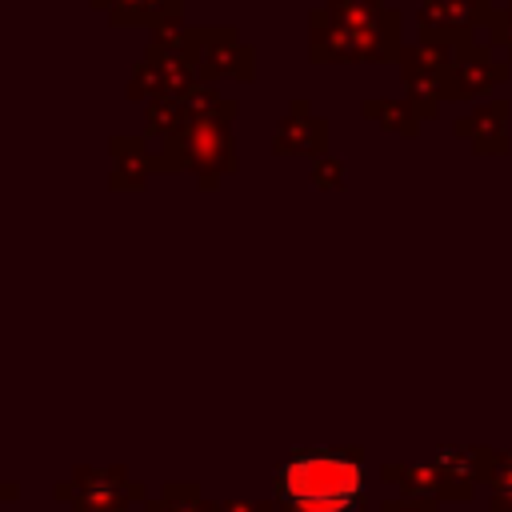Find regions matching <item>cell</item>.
<instances>
[{
    "label": "cell",
    "mask_w": 512,
    "mask_h": 512,
    "mask_svg": "<svg viewBox=\"0 0 512 512\" xmlns=\"http://www.w3.org/2000/svg\"><path fill=\"white\" fill-rule=\"evenodd\" d=\"M280 512H364V452L360 448H300L272 480Z\"/></svg>",
    "instance_id": "cell-1"
},
{
    "label": "cell",
    "mask_w": 512,
    "mask_h": 512,
    "mask_svg": "<svg viewBox=\"0 0 512 512\" xmlns=\"http://www.w3.org/2000/svg\"><path fill=\"white\" fill-rule=\"evenodd\" d=\"M232 116H236V112H220V116L192 120V124L180 128L172 140H164V160H168V168L192 172L204 188H212L224 172H232V168H236Z\"/></svg>",
    "instance_id": "cell-2"
},
{
    "label": "cell",
    "mask_w": 512,
    "mask_h": 512,
    "mask_svg": "<svg viewBox=\"0 0 512 512\" xmlns=\"http://www.w3.org/2000/svg\"><path fill=\"white\" fill-rule=\"evenodd\" d=\"M452 52L456 44H440V40H416L408 48H400V76L404 88L412 96V104L424 112V120H432L440 112V100H448V68H452Z\"/></svg>",
    "instance_id": "cell-3"
},
{
    "label": "cell",
    "mask_w": 512,
    "mask_h": 512,
    "mask_svg": "<svg viewBox=\"0 0 512 512\" xmlns=\"http://www.w3.org/2000/svg\"><path fill=\"white\" fill-rule=\"evenodd\" d=\"M492 16H496L492 0H420L416 4L420 40H440V44L476 40L480 28L488 32Z\"/></svg>",
    "instance_id": "cell-4"
},
{
    "label": "cell",
    "mask_w": 512,
    "mask_h": 512,
    "mask_svg": "<svg viewBox=\"0 0 512 512\" xmlns=\"http://www.w3.org/2000/svg\"><path fill=\"white\" fill-rule=\"evenodd\" d=\"M56 496L76 512H128V504L144 496V484L128 480L120 468H76L68 484H56Z\"/></svg>",
    "instance_id": "cell-5"
},
{
    "label": "cell",
    "mask_w": 512,
    "mask_h": 512,
    "mask_svg": "<svg viewBox=\"0 0 512 512\" xmlns=\"http://www.w3.org/2000/svg\"><path fill=\"white\" fill-rule=\"evenodd\" d=\"M508 80V64L496 56L492 40H464L452 52V68H448V100H480L492 88H500Z\"/></svg>",
    "instance_id": "cell-6"
},
{
    "label": "cell",
    "mask_w": 512,
    "mask_h": 512,
    "mask_svg": "<svg viewBox=\"0 0 512 512\" xmlns=\"http://www.w3.org/2000/svg\"><path fill=\"white\" fill-rule=\"evenodd\" d=\"M192 52H196V68L204 80H216V76L252 80V52L248 44L236 40L232 28H196Z\"/></svg>",
    "instance_id": "cell-7"
},
{
    "label": "cell",
    "mask_w": 512,
    "mask_h": 512,
    "mask_svg": "<svg viewBox=\"0 0 512 512\" xmlns=\"http://www.w3.org/2000/svg\"><path fill=\"white\" fill-rule=\"evenodd\" d=\"M492 456H496L492 448H472V444L440 448L432 456V464L440 468V476L448 484V500H468L472 488L492 476Z\"/></svg>",
    "instance_id": "cell-8"
},
{
    "label": "cell",
    "mask_w": 512,
    "mask_h": 512,
    "mask_svg": "<svg viewBox=\"0 0 512 512\" xmlns=\"http://www.w3.org/2000/svg\"><path fill=\"white\" fill-rule=\"evenodd\" d=\"M272 152L276 156H324L328 152V120L312 116V108L304 100H296L272 136Z\"/></svg>",
    "instance_id": "cell-9"
},
{
    "label": "cell",
    "mask_w": 512,
    "mask_h": 512,
    "mask_svg": "<svg viewBox=\"0 0 512 512\" xmlns=\"http://www.w3.org/2000/svg\"><path fill=\"white\" fill-rule=\"evenodd\" d=\"M456 136L472 140V152L480 156H504L508 152V104L504 100L480 104L472 116L456 124Z\"/></svg>",
    "instance_id": "cell-10"
},
{
    "label": "cell",
    "mask_w": 512,
    "mask_h": 512,
    "mask_svg": "<svg viewBox=\"0 0 512 512\" xmlns=\"http://www.w3.org/2000/svg\"><path fill=\"white\" fill-rule=\"evenodd\" d=\"M160 168V156L148 152L140 136H116L112 140V188H136Z\"/></svg>",
    "instance_id": "cell-11"
},
{
    "label": "cell",
    "mask_w": 512,
    "mask_h": 512,
    "mask_svg": "<svg viewBox=\"0 0 512 512\" xmlns=\"http://www.w3.org/2000/svg\"><path fill=\"white\" fill-rule=\"evenodd\" d=\"M384 480H392L412 500H444L448 496V484L432 460L428 464H392V468H384Z\"/></svg>",
    "instance_id": "cell-12"
},
{
    "label": "cell",
    "mask_w": 512,
    "mask_h": 512,
    "mask_svg": "<svg viewBox=\"0 0 512 512\" xmlns=\"http://www.w3.org/2000/svg\"><path fill=\"white\" fill-rule=\"evenodd\" d=\"M364 120H376L380 128L388 132H400V136H416L420 132V120L424 112L412 104V96H400V100H364Z\"/></svg>",
    "instance_id": "cell-13"
},
{
    "label": "cell",
    "mask_w": 512,
    "mask_h": 512,
    "mask_svg": "<svg viewBox=\"0 0 512 512\" xmlns=\"http://www.w3.org/2000/svg\"><path fill=\"white\" fill-rule=\"evenodd\" d=\"M180 12V0H112V24H160Z\"/></svg>",
    "instance_id": "cell-14"
},
{
    "label": "cell",
    "mask_w": 512,
    "mask_h": 512,
    "mask_svg": "<svg viewBox=\"0 0 512 512\" xmlns=\"http://www.w3.org/2000/svg\"><path fill=\"white\" fill-rule=\"evenodd\" d=\"M144 512H216V504L200 500L196 484H168L164 496H152Z\"/></svg>",
    "instance_id": "cell-15"
},
{
    "label": "cell",
    "mask_w": 512,
    "mask_h": 512,
    "mask_svg": "<svg viewBox=\"0 0 512 512\" xmlns=\"http://www.w3.org/2000/svg\"><path fill=\"white\" fill-rule=\"evenodd\" d=\"M488 484H492V492H496L492 504L512 512V452H496V456H492V476H488Z\"/></svg>",
    "instance_id": "cell-16"
},
{
    "label": "cell",
    "mask_w": 512,
    "mask_h": 512,
    "mask_svg": "<svg viewBox=\"0 0 512 512\" xmlns=\"http://www.w3.org/2000/svg\"><path fill=\"white\" fill-rule=\"evenodd\" d=\"M488 40H492L496 48H504V56L512 60V4H504V8H496V16H492V24H488Z\"/></svg>",
    "instance_id": "cell-17"
},
{
    "label": "cell",
    "mask_w": 512,
    "mask_h": 512,
    "mask_svg": "<svg viewBox=\"0 0 512 512\" xmlns=\"http://www.w3.org/2000/svg\"><path fill=\"white\" fill-rule=\"evenodd\" d=\"M312 184L316 188H340L344 184V168H340V160L336 156H316V164H312Z\"/></svg>",
    "instance_id": "cell-18"
},
{
    "label": "cell",
    "mask_w": 512,
    "mask_h": 512,
    "mask_svg": "<svg viewBox=\"0 0 512 512\" xmlns=\"http://www.w3.org/2000/svg\"><path fill=\"white\" fill-rule=\"evenodd\" d=\"M216 512H280V504H256V500H228V504H216Z\"/></svg>",
    "instance_id": "cell-19"
},
{
    "label": "cell",
    "mask_w": 512,
    "mask_h": 512,
    "mask_svg": "<svg viewBox=\"0 0 512 512\" xmlns=\"http://www.w3.org/2000/svg\"><path fill=\"white\" fill-rule=\"evenodd\" d=\"M432 504L436 500H412V496H404V500H388L384 512H432Z\"/></svg>",
    "instance_id": "cell-20"
},
{
    "label": "cell",
    "mask_w": 512,
    "mask_h": 512,
    "mask_svg": "<svg viewBox=\"0 0 512 512\" xmlns=\"http://www.w3.org/2000/svg\"><path fill=\"white\" fill-rule=\"evenodd\" d=\"M492 512H508V508H496V504H492Z\"/></svg>",
    "instance_id": "cell-21"
}]
</instances>
